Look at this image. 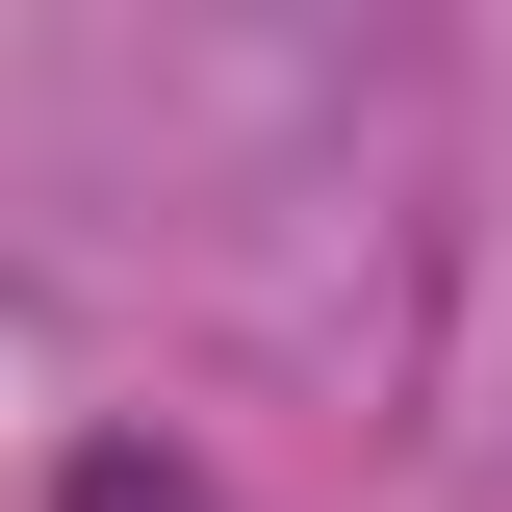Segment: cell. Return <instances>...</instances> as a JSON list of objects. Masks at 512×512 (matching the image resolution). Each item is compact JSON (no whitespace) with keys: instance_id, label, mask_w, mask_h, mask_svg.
Returning <instances> with one entry per match:
<instances>
[{"instance_id":"6da1fadb","label":"cell","mask_w":512,"mask_h":512,"mask_svg":"<svg viewBox=\"0 0 512 512\" xmlns=\"http://www.w3.org/2000/svg\"><path fill=\"white\" fill-rule=\"evenodd\" d=\"M77 512H205V487H154V461H77Z\"/></svg>"}]
</instances>
